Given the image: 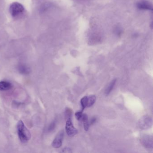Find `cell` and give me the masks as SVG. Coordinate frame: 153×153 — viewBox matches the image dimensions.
Wrapping results in <instances>:
<instances>
[{
	"mask_svg": "<svg viewBox=\"0 0 153 153\" xmlns=\"http://www.w3.org/2000/svg\"><path fill=\"white\" fill-rule=\"evenodd\" d=\"M137 7L141 10H153L152 4L149 1L146 0H141L137 4Z\"/></svg>",
	"mask_w": 153,
	"mask_h": 153,
	"instance_id": "cell-7",
	"label": "cell"
},
{
	"mask_svg": "<svg viewBox=\"0 0 153 153\" xmlns=\"http://www.w3.org/2000/svg\"><path fill=\"white\" fill-rule=\"evenodd\" d=\"M81 120H82L84 123V127L85 130L87 131L89 129V126H90L87 115L86 114H83Z\"/></svg>",
	"mask_w": 153,
	"mask_h": 153,
	"instance_id": "cell-9",
	"label": "cell"
},
{
	"mask_svg": "<svg viewBox=\"0 0 153 153\" xmlns=\"http://www.w3.org/2000/svg\"><path fill=\"white\" fill-rule=\"evenodd\" d=\"M96 121V118L94 117V118H92L91 119V121H90V123H89V124H90V125H93L94 123H95Z\"/></svg>",
	"mask_w": 153,
	"mask_h": 153,
	"instance_id": "cell-17",
	"label": "cell"
},
{
	"mask_svg": "<svg viewBox=\"0 0 153 153\" xmlns=\"http://www.w3.org/2000/svg\"><path fill=\"white\" fill-rule=\"evenodd\" d=\"M25 7L24 6L18 2H14L10 7V12L12 16L16 17L24 12Z\"/></svg>",
	"mask_w": 153,
	"mask_h": 153,
	"instance_id": "cell-2",
	"label": "cell"
},
{
	"mask_svg": "<svg viewBox=\"0 0 153 153\" xmlns=\"http://www.w3.org/2000/svg\"><path fill=\"white\" fill-rule=\"evenodd\" d=\"M12 85L11 83L7 81L0 82V91H7L11 89Z\"/></svg>",
	"mask_w": 153,
	"mask_h": 153,
	"instance_id": "cell-8",
	"label": "cell"
},
{
	"mask_svg": "<svg viewBox=\"0 0 153 153\" xmlns=\"http://www.w3.org/2000/svg\"><path fill=\"white\" fill-rule=\"evenodd\" d=\"M96 97L95 95H90L88 97L87 106V107H90L94 104Z\"/></svg>",
	"mask_w": 153,
	"mask_h": 153,
	"instance_id": "cell-11",
	"label": "cell"
},
{
	"mask_svg": "<svg viewBox=\"0 0 153 153\" xmlns=\"http://www.w3.org/2000/svg\"><path fill=\"white\" fill-rule=\"evenodd\" d=\"M18 134L20 141L23 143H26L31 138L30 131L25 126L24 122L20 120L17 125Z\"/></svg>",
	"mask_w": 153,
	"mask_h": 153,
	"instance_id": "cell-1",
	"label": "cell"
},
{
	"mask_svg": "<svg viewBox=\"0 0 153 153\" xmlns=\"http://www.w3.org/2000/svg\"><path fill=\"white\" fill-rule=\"evenodd\" d=\"M62 152H64V153H71L72 151H71V149H70L68 148H66L62 150Z\"/></svg>",
	"mask_w": 153,
	"mask_h": 153,
	"instance_id": "cell-16",
	"label": "cell"
},
{
	"mask_svg": "<svg viewBox=\"0 0 153 153\" xmlns=\"http://www.w3.org/2000/svg\"><path fill=\"white\" fill-rule=\"evenodd\" d=\"M153 120L152 117L145 115L141 117L138 121L139 127L142 130L148 129L152 127Z\"/></svg>",
	"mask_w": 153,
	"mask_h": 153,
	"instance_id": "cell-3",
	"label": "cell"
},
{
	"mask_svg": "<svg viewBox=\"0 0 153 153\" xmlns=\"http://www.w3.org/2000/svg\"><path fill=\"white\" fill-rule=\"evenodd\" d=\"M140 141L143 146L146 148L151 149H153V137L152 135H143L140 138Z\"/></svg>",
	"mask_w": 153,
	"mask_h": 153,
	"instance_id": "cell-4",
	"label": "cell"
},
{
	"mask_svg": "<svg viewBox=\"0 0 153 153\" xmlns=\"http://www.w3.org/2000/svg\"><path fill=\"white\" fill-rule=\"evenodd\" d=\"M116 82V79H113L112 80L111 82L109 84L107 87L106 88V89L105 90V94L106 95H108L111 92L112 90L113 89V88L114 87L115 85V83Z\"/></svg>",
	"mask_w": 153,
	"mask_h": 153,
	"instance_id": "cell-10",
	"label": "cell"
},
{
	"mask_svg": "<svg viewBox=\"0 0 153 153\" xmlns=\"http://www.w3.org/2000/svg\"><path fill=\"white\" fill-rule=\"evenodd\" d=\"M55 127V123L53 122L52 123H51V125H50L49 127V131H52L54 129Z\"/></svg>",
	"mask_w": 153,
	"mask_h": 153,
	"instance_id": "cell-15",
	"label": "cell"
},
{
	"mask_svg": "<svg viewBox=\"0 0 153 153\" xmlns=\"http://www.w3.org/2000/svg\"><path fill=\"white\" fill-rule=\"evenodd\" d=\"M64 137V131H61L58 133L56 137H55L53 141L52 146L54 148H59L62 145V140Z\"/></svg>",
	"mask_w": 153,
	"mask_h": 153,
	"instance_id": "cell-6",
	"label": "cell"
},
{
	"mask_svg": "<svg viewBox=\"0 0 153 153\" xmlns=\"http://www.w3.org/2000/svg\"><path fill=\"white\" fill-rule=\"evenodd\" d=\"M88 97L85 96L83 97L80 100V103L82 106V111H84L85 108H86L87 106Z\"/></svg>",
	"mask_w": 153,
	"mask_h": 153,
	"instance_id": "cell-13",
	"label": "cell"
},
{
	"mask_svg": "<svg viewBox=\"0 0 153 153\" xmlns=\"http://www.w3.org/2000/svg\"><path fill=\"white\" fill-rule=\"evenodd\" d=\"M65 128L66 132L69 137H73L78 133L77 130L73 126L71 118H68L67 120Z\"/></svg>",
	"mask_w": 153,
	"mask_h": 153,
	"instance_id": "cell-5",
	"label": "cell"
},
{
	"mask_svg": "<svg viewBox=\"0 0 153 153\" xmlns=\"http://www.w3.org/2000/svg\"><path fill=\"white\" fill-rule=\"evenodd\" d=\"M83 111H80L77 112L75 114V116H76V118L77 120H81V118L82 117V115H83V114H82Z\"/></svg>",
	"mask_w": 153,
	"mask_h": 153,
	"instance_id": "cell-14",
	"label": "cell"
},
{
	"mask_svg": "<svg viewBox=\"0 0 153 153\" xmlns=\"http://www.w3.org/2000/svg\"><path fill=\"white\" fill-rule=\"evenodd\" d=\"M19 70L21 74H27L30 72V69L25 65H21L19 66Z\"/></svg>",
	"mask_w": 153,
	"mask_h": 153,
	"instance_id": "cell-12",
	"label": "cell"
}]
</instances>
